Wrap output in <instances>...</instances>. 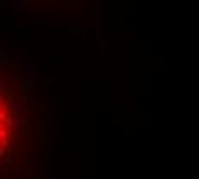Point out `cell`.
<instances>
[]
</instances>
